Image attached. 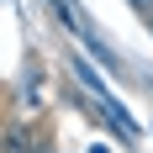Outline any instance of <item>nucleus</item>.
<instances>
[{"instance_id": "nucleus-1", "label": "nucleus", "mask_w": 153, "mask_h": 153, "mask_svg": "<svg viewBox=\"0 0 153 153\" xmlns=\"http://www.w3.org/2000/svg\"><path fill=\"white\" fill-rule=\"evenodd\" d=\"M132 5H137V16H148V21H153V0H132Z\"/></svg>"}, {"instance_id": "nucleus-2", "label": "nucleus", "mask_w": 153, "mask_h": 153, "mask_svg": "<svg viewBox=\"0 0 153 153\" xmlns=\"http://www.w3.org/2000/svg\"><path fill=\"white\" fill-rule=\"evenodd\" d=\"M90 153H106V148H90Z\"/></svg>"}]
</instances>
